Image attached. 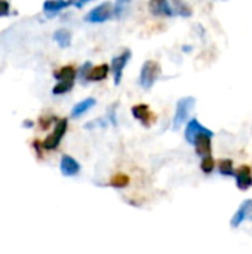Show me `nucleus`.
I'll return each instance as SVG.
<instances>
[{
	"mask_svg": "<svg viewBox=\"0 0 252 254\" xmlns=\"http://www.w3.org/2000/svg\"><path fill=\"white\" fill-rule=\"evenodd\" d=\"M76 76H77V71L73 65H64V67L55 70L53 77L58 80V83L53 86L52 94L53 95H62V94H67L68 91H71L74 86Z\"/></svg>",
	"mask_w": 252,
	"mask_h": 254,
	"instance_id": "1",
	"label": "nucleus"
},
{
	"mask_svg": "<svg viewBox=\"0 0 252 254\" xmlns=\"http://www.w3.org/2000/svg\"><path fill=\"white\" fill-rule=\"evenodd\" d=\"M162 74V67L157 61L154 60H147L143 63L141 70H140V77H138V83L143 89L149 91L154 86V83L157 82V79Z\"/></svg>",
	"mask_w": 252,
	"mask_h": 254,
	"instance_id": "2",
	"label": "nucleus"
},
{
	"mask_svg": "<svg viewBox=\"0 0 252 254\" xmlns=\"http://www.w3.org/2000/svg\"><path fill=\"white\" fill-rule=\"evenodd\" d=\"M196 106V98L195 97H183L177 101L175 106V113L172 119V129L178 131L190 118V112Z\"/></svg>",
	"mask_w": 252,
	"mask_h": 254,
	"instance_id": "3",
	"label": "nucleus"
},
{
	"mask_svg": "<svg viewBox=\"0 0 252 254\" xmlns=\"http://www.w3.org/2000/svg\"><path fill=\"white\" fill-rule=\"evenodd\" d=\"M111 16H114V4L110 1H102L101 4L95 6L86 13L85 21L91 24H102L108 21Z\"/></svg>",
	"mask_w": 252,
	"mask_h": 254,
	"instance_id": "4",
	"label": "nucleus"
},
{
	"mask_svg": "<svg viewBox=\"0 0 252 254\" xmlns=\"http://www.w3.org/2000/svg\"><path fill=\"white\" fill-rule=\"evenodd\" d=\"M131 58H132V52H131L129 49H125V51H122L119 55L113 57L110 67H111V71H113V80H114V85H116V86L120 85L122 76H123V70H125V67L128 65V63H129Z\"/></svg>",
	"mask_w": 252,
	"mask_h": 254,
	"instance_id": "5",
	"label": "nucleus"
},
{
	"mask_svg": "<svg viewBox=\"0 0 252 254\" xmlns=\"http://www.w3.org/2000/svg\"><path fill=\"white\" fill-rule=\"evenodd\" d=\"M67 127H68V121L65 118L56 121L53 132L50 135H48L45 138V141L42 143L43 144V149H46V150H55L59 146L61 140L64 138V135L67 132Z\"/></svg>",
	"mask_w": 252,
	"mask_h": 254,
	"instance_id": "6",
	"label": "nucleus"
},
{
	"mask_svg": "<svg viewBox=\"0 0 252 254\" xmlns=\"http://www.w3.org/2000/svg\"><path fill=\"white\" fill-rule=\"evenodd\" d=\"M202 134L215 135L209 128L203 127L196 118L190 119V121L187 122V127H186V131H184V138H186V141H187L189 144H193V141H195L199 135H202Z\"/></svg>",
	"mask_w": 252,
	"mask_h": 254,
	"instance_id": "7",
	"label": "nucleus"
},
{
	"mask_svg": "<svg viewBox=\"0 0 252 254\" xmlns=\"http://www.w3.org/2000/svg\"><path fill=\"white\" fill-rule=\"evenodd\" d=\"M131 113H132V116H134L141 125H144V127H150V125L156 121V115L151 112V109H150L147 104H143V103L132 106Z\"/></svg>",
	"mask_w": 252,
	"mask_h": 254,
	"instance_id": "8",
	"label": "nucleus"
},
{
	"mask_svg": "<svg viewBox=\"0 0 252 254\" xmlns=\"http://www.w3.org/2000/svg\"><path fill=\"white\" fill-rule=\"evenodd\" d=\"M245 220H252V199H245L239 205V208L236 210V213L230 220V226L233 229H238Z\"/></svg>",
	"mask_w": 252,
	"mask_h": 254,
	"instance_id": "9",
	"label": "nucleus"
},
{
	"mask_svg": "<svg viewBox=\"0 0 252 254\" xmlns=\"http://www.w3.org/2000/svg\"><path fill=\"white\" fill-rule=\"evenodd\" d=\"M149 10L153 16H166L172 18L175 10L169 0H149Z\"/></svg>",
	"mask_w": 252,
	"mask_h": 254,
	"instance_id": "10",
	"label": "nucleus"
},
{
	"mask_svg": "<svg viewBox=\"0 0 252 254\" xmlns=\"http://www.w3.org/2000/svg\"><path fill=\"white\" fill-rule=\"evenodd\" d=\"M236 179V188L239 190H248L252 188V170L248 165H242L236 170L235 174Z\"/></svg>",
	"mask_w": 252,
	"mask_h": 254,
	"instance_id": "11",
	"label": "nucleus"
},
{
	"mask_svg": "<svg viewBox=\"0 0 252 254\" xmlns=\"http://www.w3.org/2000/svg\"><path fill=\"white\" fill-rule=\"evenodd\" d=\"M59 170L61 174L65 177H74L80 173V164L70 155H62L61 162H59Z\"/></svg>",
	"mask_w": 252,
	"mask_h": 254,
	"instance_id": "12",
	"label": "nucleus"
},
{
	"mask_svg": "<svg viewBox=\"0 0 252 254\" xmlns=\"http://www.w3.org/2000/svg\"><path fill=\"white\" fill-rule=\"evenodd\" d=\"M212 137H214V135L202 134V135H199V137L193 141L196 155H198L199 158H203V156L211 155V152H212Z\"/></svg>",
	"mask_w": 252,
	"mask_h": 254,
	"instance_id": "13",
	"label": "nucleus"
},
{
	"mask_svg": "<svg viewBox=\"0 0 252 254\" xmlns=\"http://www.w3.org/2000/svg\"><path fill=\"white\" fill-rule=\"evenodd\" d=\"M76 0H46L43 3V10L48 16H53L68 7L70 4H74Z\"/></svg>",
	"mask_w": 252,
	"mask_h": 254,
	"instance_id": "14",
	"label": "nucleus"
},
{
	"mask_svg": "<svg viewBox=\"0 0 252 254\" xmlns=\"http://www.w3.org/2000/svg\"><path fill=\"white\" fill-rule=\"evenodd\" d=\"M95 104H97V100H95L94 97H88V98L79 101V103L71 109V118L77 119V118L83 116L86 112H89L92 107H95Z\"/></svg>",
	"mask_w": 252,
	"mask_h": 254,
	"instance_id": "15",
	"label": "nucleus"
},
{
	"mask_svg": "<svg viewBox=\"0 0 252 254\" xmlns=\"http://www.w3.org/2000/svg\"><path fill=\"white\" fill-rule=\"evenodd\" d=\"M111 67L108 64H100L97 67H92L89 74H88V82H101L104 80L108 73H110Z\"/></svg>",
	"mask_w": 252,
	"mask_h": 254,
	"instance_id": "16",
	"label": "nucleus"
},
{
	"mask_svg": "<svg viewBox=\"0 0 252 254\" xmlns=\"http://www.w3.org/2000/svg\"><path fill=\"white\" fill-rule=\"evenodd\" d=\"M53 40L59 48H68L71 45V33L67 28H59L53 33Z\"/></svg>",
	"mask_w": 252,
	"mask_h": 254,
	"instance_id": "17",
	"label": "nucleus"
},
{
	"mask_svg": "<svg viewBox=\"0 0 252 254\" xmlns=\"http://www.w3.org/2000/svg\"><path fill=\"white\" fill-rule=\"evenodd\" d=\"M172 7H174L175 13L180 15V16H183V18H189L193 13L192 7L184 0H172Z\"/></svg>",
	"mask_w": 252,
	"mask_h": 254,
	"instance_id": "18",
	"label": "nucleus"
},
{
	"mask_svg": "<svg viewBox=\"0 0 252 254\" xmlns=\"http://www.w3.org/2000/svg\"><path fill=\"white\" fill-rule=\"evenodd\" d=\"M131 183V179H129V176H126V174H123V173H117V174H114L111 179H110V186L111 188H116V189H123V188H126L128 185Z\"/></svg>",
	"mask_w": 252,
	"mask_h": 254,
	"instance_id": "19",
	"label": "nucleus"
},
{
	"mask_svg": "<svg viewBox=\"0 0 252 254\" xmlns=\"http://www.w3.org/2000/svg\"><path fill=\"white\" fill-rule=\"evenodd\" d=\"M218 171L221 176H227V177H235L236 170L233 168V161L232 159H221L218 164Z\"/></svg>",
	"mask_w": 252,
	"mask_h": 254,
	"instance_id": "20",
	"label": "nucleus"
},
{
	"mask_svg": "<svg viewBox=\"0 0 252 254\" xmlns=\"http://www.w3.org/2000/svg\"><path fill=\"white\" fill-rule=\"evenodd\" d=\"M131 3H132V0H116L114 1V16L123 18L129 10Z\"/></svg>",
	"mask_w": 252,
	"mask_h": 254,
	"instance_id": "21",
	"label": "nucleus"
},
{
	"mask_svg": "<svg viewBox=\"0 0 252 254\" xmlns=\"http://www.w3.org/2000/svg\"><path fill=\"white\" fill-rule=\"evenodd\" d=\"M201 170L205 173V174H211L215 168V161L212 158V155H208V156H203L201 158Z\"/></svg>",
	"mask_w": 252,
	"mask_h": 254,
	"instance_id": "22",
	"label": "nucleus"
},
{
	"mask_svg": "<svg viewBox=\"0 0 252 254\" xmlns=\"http://www.w3.org/2000/svg\"><path fill=\"white\" fill-rule=\"evenodd\" d=\"M116 109H117V103L111 104V106L108 107V110H107V121H108V124H111L113 127L117 125V112H116Z\"/></svg>",
	"mask_w": 252,
	"mask_h": 254,
	"instance_id": "23",
	"label": "nucleus"
},
{
	"mask_svg": "<svg viewBox=\"0 0 252 254\" xmlns=\"http://www.w3.org/2000/svg\"><path fill=\"white\" fill-rule=\"evenodd\" d=\"M91 68H92V64H91V63H85V64L80 67V70H79V77H80V80H82L83 83L88 82V74H89Z\"/></svg>",
	"mask_w": 252,
	"mask_h": 254,
	"instance_id": "24",
	"label": "nucleus"
},
{
	"mask_svg": "<svg viewBox=\"0 0 252 254\" xmlns=\"http://www.w3.org/2000/svg\"><path fill=\"white\" fill-rule=\"evenodd\" d=\"M107 124H108V121H107V119H95V121L89 122L85 128H86V129H92V128H98V127L105 128V127H107Z\"/></svg>",
	"mask_w": 252,
	"mask_h": 254,
	"instance_id": "25",
	"label": "nucleus"
},
{
	"mask_svg": "<svg viewBox=\"0 0 252 254\" xmlns=\"http://www.w3.org/2000/svg\"><path fill=\"white\" fill-rule=\"evenodd\" d=\"M10 12V6H9V1L6 0H0V18L1 16H7Z\"/></svg>",
	"mask_w": 252,
	"mask_h": 254,
	"instance_id": "26",
	"label": "nucleus"
},
{
	"mask_svg": "<svg viewBox=\"0 0 252 254\" xmlns=\"http://www.w3.org/2000/svg\"><path fill=\"white\" fill-rule=\"evenodd\" d=\"M56 121H58V119H56V118H53V116H48V118H45V119L42 118V119H40V122H42V124H40V127H42L43 129H46V128L50 125V122H56Z\"/></svg>",
	"mask_w": 252,
	"mask_h": 254,
	"instance_id": "27",
	"label": "nucleus"
},
{
	"mask_svg": "<svg viewBox=\"0 0 252 254\" xmlns=\"http://www.w3.org/2000/svg\"><path fill=\"white\" fill-rule=\"evenodd\" d=\"M89 1H92V0H76V1H74V6H76L77 9H80V7H83L86 3H89Z\"/></svg>",
	"mask_w": 252,
	"mask_h": 254,
	"instance_id": "28",
	"label": "nucleus"
},
{
	"mask_svg": "<svg viewBox=\"0 0 252 254\" xmlns=\"http://www.w3.org/2000/svg\"><path fill=\"white\" fill-rule=\"evenodd\" d=\"M25 127H33V122H30V121H25Z\"/></svg>",
	"mask_w": 252,
	"mask_h": 254,
	"instance_id": "29",
	"label": "nucleus"
},
{
	"mask_svg": "<svg viewBox=\"0 0 252 254\" xmlns=\"http://www.w3.org/2000/svg\"><path fill=\"white\" fill-rule=\"evenodd\" d=\"M190 49H193L192 46H184V51H190Z\"/></svg>",
	"mask_w": 252,
	"mask_h": 254,
	"instance_id": "30",
	"label": "nucleus"
},
{
	"mask_svg": "<svg viewBox=\"0 0 252 254\" xmlns=\"http://www.w3.org/2000/svg\"><path fill=\"white\" fill-rule=\"evenodd\" d=\"M223 1H227V0H223Z\"/></svg>",
	"mask_w": 252,
	"mask_h": 254,
	"instance_id": "31",
	"label": "nucleus"
}]
</instances>
